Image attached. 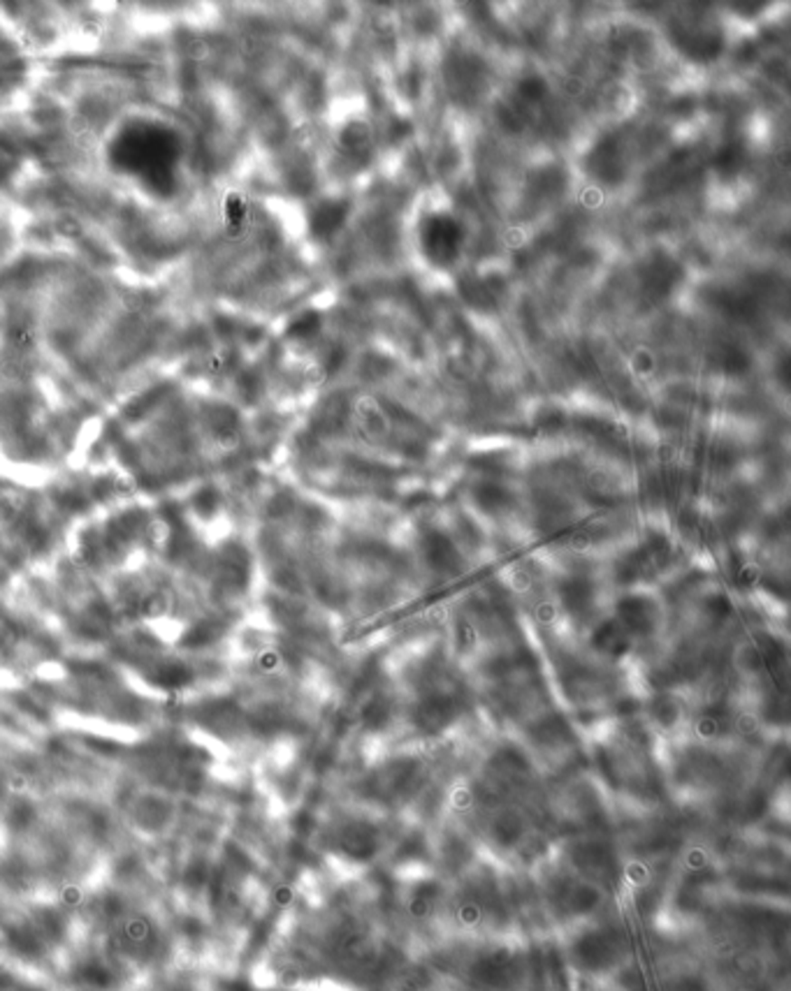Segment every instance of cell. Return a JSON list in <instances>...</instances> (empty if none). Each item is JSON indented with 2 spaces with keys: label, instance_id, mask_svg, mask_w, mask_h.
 <instances>
[{
  "label": "cell",
  "instance_id": "1",
  "mask_svg": "<svg viewBox=\"0 0 791 991\" xmlns=\"http://www.w3.org/2000/svg\"><path fill=\"white\" fill-rule=\"evenodd\" d=\"M420 253L434 267H448L457 260L462 248V227L455 218L432 213L418 225Z\"/></svg>",
  "mask_w": 791,
  "mask_h": 991
},
{
  "label": "cell",
  "instance_id": "2",
  "mask_svg": "<svg viewBox=\"0 0 791 991\" xmlns=\"http://www.w3.org/2000/svg\"><path fill=\"white\" fill-rule=\"evenodd\" d=\"M587 167L599 176L601 181H617L624 172V165H622L620 146H617L615 139H604L599 146L595 148V154L587 160Z\"/></svg>",
  "mask_w": 791,
  "mask_h": 991
},
{
  "label": "cell",
  "instance_id": "3",
  "mask_svg": "<svg viewBox=\"0 0 791 991\" xmlns=\"http://www.w3.org/2000/svg\"><path fill=\"white\" fill-rule=\"evenodd\" d=\"M348 213V202L344 200H328L320 202L311 213V232L316 237H332L346 222Z\"/></svg>",
  "mask_w": 791,
  "mask_h": 991
},
{
  "label": "cell",
  "instance_id": "4",
  "mask_svg": "<svg viewBox=\"0 0 791 991\" xmlns=\"http://www.w3.org/2000/svg\"><path fill=\"white\" fill-rule=\"evenodd\" d=\"M154 681L160 688H181L191 681V670L184 665H165L156 670Z\"/></svg>",
  "mask_w": 791,
  "mask_h": 991
},
{
  "label": "cell",
  "instance_id": "5",
  "mask_svg": "<svg viewBox=\"0 0 791 991\" xmlns=\"http://www.w3.org/2000/svg\"><path fill=\"white\" fill-rule=\"evenodd\" d=\"M80 977L84 982H89L91 986H98V989H105V986L114 985L112 970L105 968V966L98 964V961H91V964H86L84 968L80 970Z\"/></svg>",
  "mask_w": 791,
  "mask_h": 991
},
{
  "label": "cell",
  "instance_id": "6",
  "mask_svg": "<svg viewBox=\"0 0 791 991\" xmlns=\"http://www.w3.org/2000/svg\"><path fill=\"white\" fill-rule=\"evenodd\" d=\"M216 635H218L216 623H200V626L193 628L191 633L184 637V644H186V647H205V644L212 642Z\"/></svg>",
  "mask_w": 791,
  "mask_h": 991
},
{
  "label": "cell",
  "instance_id": "7",
  "mask_svg": "<svg viewBox=\"0 0 791 991\" xmlns=\"http://www.w3.org/2000/svg\"><path fill=\"white\" fill-rule=\"evenodd\" d=\"M320 320L316 313H302L295 322H291L288 327V336H311V334L319 329Z\"/></svg>",
  "mask_w": 791,
  "mask_h": 991
},
{
  "label": "cell",
  "instance_id": "8",
  "mask_svg": "<svg viewBox=\"0 0 791 991\" xmlns=\"http://www.w3.org/2000/svg\"><path fill=\"white\" fill-rule=\"evenodd\" d=\"M518 90H520V95L525 98V100L537 102L541 100L543 95H546V81L538 80V77H527L525 81H520Z\"/></svg>",
  "mask_w": 791,
  "mask_h": 991
},
{
  "label": "cell",
  "instance_id": "9",
  "mask_svg": "<svg viewBox=\"0 0 791 991\" xmlns=\"http://www.w3.org/2000/svg\"><path fill=\"white\" fill-rule=\"evenodd\" d=\"M139 612L149 614V617H158V614L167 612V598L156 593V596H147L139 602Z\"/></svg>",
  "mask_w": 791,
  "mask_h": 991
},
{
  "label": "cell",
  "instance_id": "10",
  "mask_svg": "<svg viewBox=\"0 0 791 991\" xmlns=\"http://www.w3.org/2000/svg\"><path fill=\"white\" fill-rule=\"evenodd\" d=\"M244 213H246L244 202L239 200L237 195L230 197V200H228V216H230V221H233L234 225H239V222L244 221Z\"/></svg>",
  "mask_w": 791,
  "mask_h": 991
}]
</instances>
